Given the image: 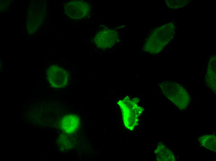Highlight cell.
Listing matches in <instances>:
<instances>
[{
	"mask_svg": "<svg viewBox=\"0 0 216 161\" xmlns=\"http://www.w3.org/2000/svg\"><path fill=\"white\" fill-rule=\"evenodd\" d=\"M164 83L162 89L167 98L179 108L186 109L190 101L186 90L174 82L166 81Z\"/></svg>",
	"mask_w": 216,
	"mask_h": 161,
	"instance_id": "6da1fadb",
	"label": "cell"
},
{
	"mask_svg": "<svg viewBox=\"0 0 216 161\" xmlns=\"http://www.w3.org/2000/svg\"><path fill=\"white\" fill-rule=\"evenodd\" d=\"M47 74L50 84L53 87H62L67 82V73L63 69L57 66L51 67L47 70Z\"/></svg>",
	"mask_w": 216,
	"mask_h": 161,
	"instance_id": "7a4b0ae2",
	"label": "cell"
},
{
	"mask_svg": "<svg viewBox=\"0 0 216 161\" xmlns=\"http://www.w3.org/2000/svg\"><path fill=\"white\" fill-rule=\"evenodd\" d=\"M80 122L79 116L75 115H69L61 119L60 122V127L64 132L71 134L74 133L78 129Z\"/></svg>",
	"mask_w": 216,
	"mask_h": 161,
	"instance_id": "3957f363",
	"label": "cell"
},
{
	"mask_svg": "<svg viewBox=\"0 0 216 161\" xmlns=\"http://www.w3.org/2000/svg\"><path fill=\"white\" fill-rule=\"evenodd\" d=\"M75 2L74 6V16L76 19H82L89 13V5L84 2L77 1Z\"/></svg>",
	"mask_w": 216,
	"mask_h": 161,
	"instance_id": "277c9868",
	"label": "cell"
},
{
	"mask_svg": "<svg viewBox=\"0 0 216 161\" xmlns=\"http://www.w3.org/2000/svg\"><path fill=\"white\" fill-rule=\"evenodd\" d=\"M156 154L158 160L175 161L174 156L173 152L163 145L158 146L156 150Z\"/></svg>",
	"mask_w": 216,
	"mask_h": 161,
	"instance_id": "5b68a950",
	"label": "cell"
},
{
	"mask_svg": "<svg viewBox=\"0 0 216 161\" xmlns=\"http://www.w3.org/2000/svg\"><path fill=\"white\" fill-rule=\"evenodd\" d=\"M198 141L204 147L211 150L216 152V136L212 135H205L200 137Z\"/></svg>",
	"mask_w": 216,
	"mask_h": 161,
	"instance_id": "8992f818",
	"label": "cell"
},
{
	"mask_svg": "<svg viewBox=\"0 0 216 161\" xmlns=\"http://www.w3.org/2000/svg\"><path fill=\"white\" fill-rule=\"evenodd\" d=\"M72 140L69 137H61L59 140V145L60 148H63L64 149H69L73 145L72 144Z\"/></svg>",
	"mask_w": 216,
	"mask_h": 161,
	"instance_id": "52a82bcc",
	"label": "cell"
}]
</instances>
